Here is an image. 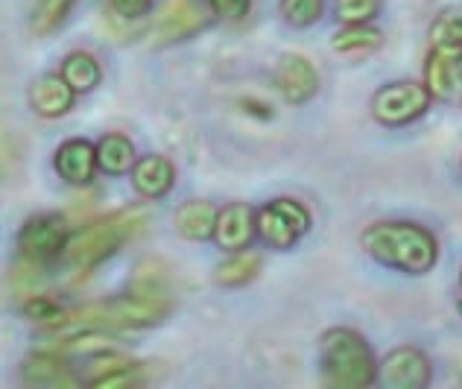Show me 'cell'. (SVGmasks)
Here are the masks:
<instances>
[{
  "label": "cell",
  "mask_w": 462,
  "mask_h": 389,
  "mask_svg": "<svg viewBox=\"0 0 462 389\" xmlns=\"http://www.w3.org/2000/svg\"><path fill=\"white\" fill-rule=\"evenodd\" d=\"M217 217H220V208L205 199H190L181 202L176 208V232L185 240H208L217 232Z\"/></svg>",
  "instance_id": "15"
},
{
  "label": "cell",
  "mask_w": 462,
  "mask_h": 389,
  "mask_svg": "<svg viewBox=\"0 0 462 389\" xmlns=\"http://www.w3.org/2000/svg\"><path fill=\"white\" fill-rule=\"evenodd\" d=\"M74 100H77V91L70 88L62 74L59 77L44 74V77L35 79L32 88H30V108L39 117H47V120L68 115L70 108H74Z\"/></svg>",
  "instance_id": "12"
},
{
  "label": "cell",
  "mask_w": 462,
  "mask_h": 389,
  "mask_svg": "<svg viewBox=\"0 0 462 389\" xmlns=\"http://www.w3.org/2000/svg\"><path fill=\"white\" fill-rule=\"evenodd\" d=\"M62 77L68 79V85L77 94H88L100 85L103 70H100V62H97V56H91L88 51H74V53L65 56Z\"/></svg>",
  "instance_id": "20"
},
{
  "label": "cell",
  "mask_w": 462,
  "mask_h": 389,
  "mask_svg": "<svg viewBox=\"0 0 462 389\" xmlns=\"http://www.w3.org/2000/svg\"><path fill=\"white\" fill-rule=\"evenodd\" d=\"M322 378L337 389H366L378 381V363L369 343L351 328H331L319 339Z\"/></svg>",
  "instance_id": "3"
},
{
  "label": "cell",
  "mask_w": 462,
  "mask_h": 389,
  "mask_svg": "<svg viewBox=\"0 0 462 389\" xmlns=\"http://www.w3.org/2000/svg\"><path fill=\"white\" fill-rule=\"evenodd\" d=\"M176 185V167L167 155H143L132 167V188L143 199H162Z\"/></svg>",
  "instance_id": "13"
},
{
  "label": "cell",
  "mask_w": 462,
  "mask_h": 389,
  "mask_svg": "<svg viewBox=\"0 0 462 389\" xmlns=\"http://www.w3.org/2000/svg\"><path fill=\"white\" fill-rule=\"evenodd\" d=\"M97 158H100V170L108 176H124L126 170L135 167V144L120 132H108L97 144Z\"/></svg>",
  "instance_id": "19"
},
{
  "label": "cell",
  "mask_w": 462,
  "mask_h": 389,
  "mask_svg": "<svg viewBox=\"0 0 462 389\" xmlns=\"http://www.w3.org/2000/svg\"><path fill=\"white\" fill-rule=\"evenodd\" d=\"M21 378L30 386H74L79 384V375H70V366L59 355H47L39 351L23 360Z\"/></svg>",
  "instance_id": "14"
},
{
  "label": "cell",
  "mask_w": 462,
  "mask_h": 389,
  "mask_svg": "<svg viewBox=\"0 0 462 389\" xmlns=\"http://www.w3.org/2000/svg\"><path fill=\"white\" fill-rule=\"evenodd\" d=\"M433 378L430 360L424 351L412 346H401L389 351L381 363V381L389 389H424Z\"/></svg>",
  "instance_id": "9"
},
{
  "label": "cell",
  "mask_w": 462,
  "mask_h": 389,
  "mask_svg": "<svg viewBox=\"0 0 462 389\" xmlns=\"http://www.w3.org/2000/svg\"><path fill=\"white\" fill-rule=\"evenodd\" d=\"M70 240L68 220L59 214H35L18 232V249L27 264H51L59 255H65V246Z\"/></svg>",
  "instance_id": "7"
},
{
  "label": "cell",
  "mask_w": 462,
  "mask_h": 389,
  "mask_svg": "<svg viewBox=\"0 0 462 389\" xmlns=\"http://www.w3.org/2000/svg\"><path fill=\"white\" fill-rule=\"evenodd\" d=\"M381 47H383V32L369 27V23H346L331 39V51L348 59L369 56L374 51H381Z\"/></svg>",
  "instance_id": "18"
},
{
  "label": "cell",
  "mask_w": 462,
  "mask_h": 389,
  "mask_svg": "<svg viewBox=\"0 0 462 389\" xmlns=\"http://www.w3.org/2000/svg\"><path fill=\"white\" fill-rule=\"evenodd\" d=\"M430 44L445 47L451 53H462V15H442L430 27Z\"/></svg>",
  "instance_id": "24"
},
{
  "label": "cell",
  "mask_w": 462,
  "mask_h": 389,
  "mask_svg": "<svg viewBox=\"0 0 462 389\" xmlns=\"http://www.w3.org/2000/svg\"><path fill=\"white\" fill-rule=\"evenodd\" d=\"M459 74H462V53H459Z\"/></svg>",
  "instance_id": "29"
},
{
  "label": "cell",
  "mask_w": 462,
  "mask_h": 389,
  "mask_svg": "<svg viewBox=\"0 0 462 389\" xmlns=\"http://www.w3.org/2000/svg\"><path fill=\"white\" fill-rule=\"evenodd\" d=\"M457 77H459V56L445 51V47H433L428 65H424V85H428V91L436 100H445V97L454 94Z\"/></svg>",
  "instance_id": "17"
},
{
  "label": "cell",
  "mask_w": 462,
  "mask_h": 389,
  "mask_svg": "<svg viewBox=\"0 0 462 389\" xmlns=\"http://www.w3.org/2000/svg\"><path fill=\"white\" fill-rule=\"evenodd\" d=\"M322 9H325V0H282V4H278L282 18L296 30L313 27V23L322 18Z\"/></svg>",
  "instance_id": "23"
},
{
  "label": "cell",
  "mask_w": 462,
  "mask_h": 389,
  "mask_svg": "<svg viewBox=\"0 0 462 389\" xmlns=\"http://www.w3.org/2000/svg\"><path fill=\"white\" fill-rule=\"evenodd\" d=\"M70 6H74V0H35V9H32V32L35 35L53 32L59 23L68 18Z\"/></svg>",
  "instance_id": "22"
},
{
  "label": "cell",
  "mask_w": 462,
  "mask_h": 389,
  "mask_svg": "<svg viewBox=\"0 0 462 389\" xmlns=\"http://www.w3.org/2000/svg\"><path fill=\"white\" fill-rule=\"evenodd\" d=\"M53 167L68 185H88L97 173V167H100V158H97L94 144H88L85 138H70L56 150Z\"/></svg>",
  "instance_id": "11"
},
{
  "label": "cell",
  "mask_w": 462,
  "mask_h": 389,
  "mask_svg": "<svg viewBox=\"0 0 462 389\" xmlns=\"http://www.w3.org/2000/svg\"><path fill=\"white\" fill-rule=\"evenodd\" d=\"M381 6L383 0H337L334 12L337 21L343 23H369L372 18H378Z\"/></svg>",
  "instance_id": "25"
},
{
  "label": "cell",
  "mask_w": 462,
  "mask_h": 389,
  "mask_svg": "<svg viewBox=\"0 0 462 389\" xmlns=\"http://www.w3.org/2000/svg\"><path fill=\"white\" fill-rule=\"evenodd\" d=\"M360 240L363 249L374 261L407 275L430 273L436 266V258H439V243H436L433 232H428L419 223H404V220L372 223Z\"/></svg>",
  "instance_id": "1"
},
{
  "label": "cell",
  "mask_w": 462,
  "mask_h": 389,
  "mask_svg": "<svg viewBox=\"0 0 462 389\" xmlns=\"http://www.w3.org/2000/svg\"><path fill=\"white\" fill-rule=\"evenodd\" d=\"M310 232V211L299 199H273L258 208V237L270 249H293Z\"/></svg>",
  "instance_id": "6"
},
{
  "label": "cell",
  "mask_w": 462,
  "mask_h": 389,
  "mask_svg": "<svg viewBox=\"0 0 462 389\" xmlns=\"http://www.w3.org/2000/svg\"><path fill=\"white\" fill-rule=\"evenodd\" d=\"M459 313H462V301H459Z\"/></svg>",
  "instance_id": "30"
},
{
  "label": "cell",
  "mask_w": 462,
  "mask_h": 389,
  "mask_svg": "<svg viewBox=\"0 0 462 389\" xmlns=\"http://www.w3.org/2000/svg\"><path fill=\"white\" fill-rule=\"evenodd\" d=\"M258 273H261V258L243 249V252H231V258H226L217 266L214 278H217V284H223V287H243Z\"/></svg>",
  "instance_id": "21"
},
{
  "label": "cell",
  "mask_w": 462,
  "mask_h": 389,
  "mask_svg": "<svg viewBox=\"0 0 462 389\" xmlns=\"http://www.w3.org/2000/svg\"><path fill=\"white\" fill-rule=\"evenodd\" d=\"M23 316H30V320L44 322V325H51V328H59V325L65 322L68 310H62L53 299H47V296H32L27 305H23Z\"/></svg>",
  "instance_id": "26"
},
{
  "label": "cell",
  "mask_w": 462,
  "mask_h": 389,
  "mask_svg": "<svg viewBox=\"0 0 462 389\" xmlns=\"http://www.w3.org/2000/svg\"><path fill=\"white\" fill-rule=\"evenodd\" d=\"M143 226H147V214L141 208L106 214L103 220L85 226L82 232H77L68 240L65 261L74 266V270H94L97 264L112 258L124 243L135 237Z\"/></svg>",
  "instance_id": "4"
},
{
  "label": "cell",
  "mask_w": 462,
  "mask_h": 389,
  "mask_svg": "<svg viewBox=\"0 0 462 389\" xmlns=\"http://www.w3.org/2000/svg\"><path fill=\"white\" fill-rule=\"evenodd\" d=\"M202 23L205 18H202L199 4H193V0H170L162 12V18H158V35L167 42H179V39H188Z\"/></svg>",
  "instance_id": "16"
},
{
  "label": "cell",
  "mask_w": 462,
  "mask_h": 389,
  "mask_svg": "<svg viewBox=\"0 0 462 389\" xmlns=\"http://www.w3.org/2000/svg\"><path fill=\"white\" fill-rule=\"evenodd\" d=\"M433 94L421 82H389L372 97V117L383 126H407L430 108Z\"/></svg>",
  "instance_id": "5"
},
{
  "label": "cell",
  "mask_w": 462,
  "mask_h": 389,
  "mask_svg": "<svg viewBox=\"0 0 462 389\" xmlns=\"http://www.w3.org/2000/svg\"><path fill=\"white\" fill-rule=\"evenodd\" d=\"M152 0H112V9L124 18H141L147 15Z\"/></svg>",
  "instance_id": "28"
},
{
  "label": "cell",
  "mask_w": 462,
  "mask_h": 389,
  "mask_svg": "<svg viewBox=\"0 0 462 389\" xmlns=\"http://www.w3.org/2000/svg\"><path fill=\"white\" fill-rule=\"evenodd\" d=\"M252 0H211L214 15H220L223 21H243L249 15Z\"/></svg>",
  "instance_id": "27"
},
{
  "label": "cell",
  "mask_w": 462,
  "mask_h": 389,
  "mask_svg": "<svg viewBox=\"0 0 462 389\" xmlns=\"http://www.w3.org/2000/svg\"><path fill=\"white\" fill-rule=\"evenodd\" d=\"M258 235V211L246 202H228L217 217V246L226 252H243Z\"/></svg>",
  "instance_id": "10"
},
{
  "label": "cell",
  "mask_w": 462,
  "mask_h": 389,
  "mask_svg": "<svg viewBox=\"0 0 462 389\" xmlns=\"http://www.w3.org/2000/svg\"><path fill=\"white\" fill-rule=\"evenodd\" d=\"M273 82H275L278 94H282L287 103L301 106V103L313 100L316 91H319V70L313 68V62L308 56L284 53L282 59H278V65H275Z\"/></svg>",
  "instance_id": "8"
},
{
  "label": "cell",
  "mask_w": 462,
  "mask_h": 389,
  "mask_svg": "<svg viewBox=\"0 0 462 389\" xmlns=\"http://www.w3.org/2000/svg\"><path fill=\"white\" fill-rule=\"evenodd\" d=\"M170 313V299L158 290H135L106 301H94L74 313L65 316L62 325L79 328H100V331H138V328H152Z\"/></svg>",
  "instance_id": "2"
}]
</instances>
